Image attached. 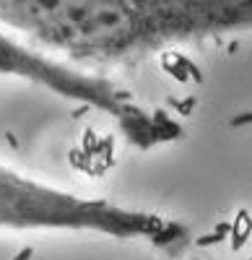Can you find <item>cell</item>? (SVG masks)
Here are the masks:
<instances>
[{"label": "cell", "instance_id": "obj_1", "mask_svg": "<svg viewBox=\"0 0 252 260\" xmlns=\"http://www.w3.org/2000/svg\"><path fill=\"white\" fill-rule=\"evenodd\" d=\"M0 24L89 73L252 31V0H0Z\"/></svg>", "mask_w": 252, "mask_h": 260}, {"label": "cell", "instance_id": "obj_3", "mask_svg": "<svg viewBox=\"0 0 252 260\" xmlns=\"http://www.w3.org/2000/svg\"><path fill=\"white\" fill-rule=\"evenodd\" d=\"M0 78L18 81L47 91L62 102L107 117L135 148H156L179 136V127L156 110L146 107L120 83L110 81L101 73L81 71L76 65L60 60L13 29L0 24Z\"/></svg>", "mask_w": 252, "mask_h": 260}, {"label": "cell", "instance_id": "obj_4", "mask_svg": "<svg viewBox=\"0 0 252 260\" xmlns=\"http://www.w3.org/2000/svg\"><path fill=\"white\" fill-rule=\"evenodd\" d=\"M244 260H252V255H249V257H244Z\"/></svg>", "mask_w": 252, "mask_h": 260}, {"label": "cell", "instance_id": "obj_2", "mask_svg": "<svg viewBox=\"0 0 252 260\" xmlns=\"http://www.w3.org/2000/svg\"><path fill=\"white\" fill-rule=\"evenodd\" d=\"M0 232L78 234L115 242H143L156 250L177 247L187 229L161 213L83 195L34 177L0 159Z\"/></svg>", "mask_w": 252, "mask_h": 260}]
</instances>
